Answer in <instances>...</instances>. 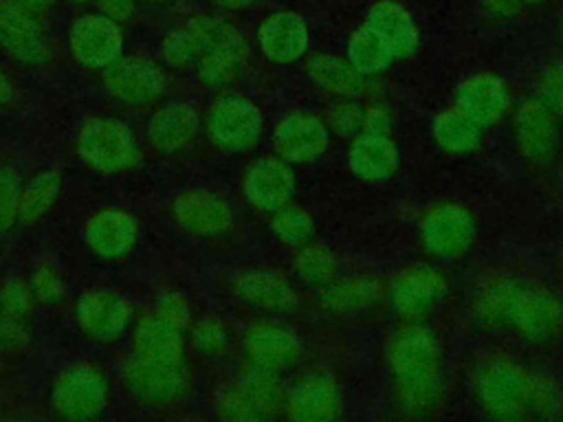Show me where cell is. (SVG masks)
Returning a JSON list of instances; mask_svg holds the SVG:
<instances>
[{"label":"cell","mask_w":563,"mask_h":422,"mask_svg":"<svg viewBox=\"0 0 563 422\" xmlns=\"http://www.w3.org/2000/svg\"><path fill=\"white\" fill-rule=\"evenodd\" d=\"M391 374V404L402 418H429L442 402V345L422 323H405L385 345Z\"/></svg>","instance_id":"1"},{"label":"cell","mask_w":563,"mask_h":422,"mask_svg":"<svg viewBox=\"0 0 563 422\" xmlns=\"http://www.w3.org/2000/svg\"><path fill=\"white\" fill-rule=\"evenodd\" d=\"M532 371L510 356H486L473 374V391L479 409L501 422L530 415Z\"/></svg>","instance_id":"2"},{"label":"cell","mask_w":563,"mask_h":422,"mask_svg":"<svg viewBox=\"0 0 563 422\" xmlns=\"http://www.w3.org/2000/svg\"><path fill=\"white\" fill-rule=\"evenodd\" d=\"M284 382L277 371L249 363L213 393V411L222 420L255 422L284 413Z\"/></svg>","instance_id":"3"},{"label":"cell","mask_w":563,"mask_h":422,"mask_svg":"<svg viewBox=\"0 0 563 422\" xmlns=\"http://www.w3.org/2000/svg\"><path fill=\"white\" fill-rule=\"evenodd\" d=\"M77 154L95 171L119 174L132 169L141 160V147L121 119L90 116L77 134Z\"/></svg>","instance_id":"4"},{"label":"cell","mask_w":563,"mask_h":422,"mask_svg":"<svg viewBox=\"0 0 563 422\" xmlns=\"http://www.w3.org/2000/svg\"><path fill=\"white\" fill-rule=\"evenodd\" d=\"M205 130L218 149L233 154L251 152L262 141L264 114L249 97L224 92L209 106Z\"/></svg>","instance_id":"5"},{"label":"cell","mask_w":563,"mask_h":422,"mask_svg":"<svg viewBox=\"0 0 563 422\" xmlns=\"http://www.w3.org/2000/svg\"><path fill=\"white\" fill-rule=\"evenodd\" d=\"M110 402V382L92 363H73L64 367L51 387V404L66 420H92Z\"/></svg>","instance_id":"6"},{"label":"cell","mask_w":563,"mask_h":422,"mask_svg":"<svg viewBox=\"0 0 563 422\" xmlns=\"http://www.w3.org/2000/svg\"><path fill=\"white\" fill-rule=\"evenodd\" d=\"M449 279L431 264H409L400 268L387 284L391 310L405 323H422L444 301Z\"/></svg>","instance_id":"7"},{"label":"cell","mask_w":563,"mask_h":422,"mask_svg":"<svg viewBox=\"0 0 563 422\" xmlns=\"http://www.w3.org/2000/svg\"><path fill=\"white\" fill-rule=\"evenodd\" d=\"M121 374L128 391L147 407H167L180 400L189 387L185 360H158L130 354Z\"/></svg>","instance_id":"8"},{"label":"cell","mask_w":563,"mask_h":422,"mask_svg":"<svg viewBox=\"0 0 563 422\" xmlns=\"http://www.w3.org/2000/svg\"><path fill=\"white\" fill-rule=\"evenodd\" d=\"M477 224L473 213L457 202H435L420 218V242L438 259H455L471 251Z\"/></svg>","instance_id":"9"},{"label":"cell","mask_w":563,"mask_h":422,"mask_svg":"<svg viewBox=\"0 0 563 422\" xmlns=\"http://www.w3.org/2000/svg\"><path fill=\"white\" fill-rule=\"evenodd\" d=\"M101 81L112 99L130 108L152 106L167 90L165 70L154 59L141 55H121L101 70Z\"/></svg>","instance_id":"10"},{"label":"cell","mask_w":563,"mask_h":422,"mask_svg":"<svg viewBox=\"0 0 563 422\" xmlns=\"http://www.w3.org/2000/svg\"><path fill=\"white\" fill-rule=\"evenodd\" d=\"M121 24L101 13L79 15L68 31V48L73 59L88 70H106L123 55Z\"/></svg>","instance_id":"11"},{"label":"cell","mask_w":563,"mask_h":422,"mask_svg":"<svg viewBox=\"0 0 563 422\" xmlns=\"http://www.w3.org/2000/svg\"><path fill=\"white\" fill-rule=\"evenodd\" d=\"M510 327L526 343H550L563 330V299L545 286L523 284L512 310Z\"/></svg>","instance_id":"12"},{"label":"cell","mask_w":563,"mask_h":422,"mask_svg":"<svg viewBox=\"0 0 563 422\" xmlns=\"http://www.w3.org/2000/svg\"><path fill=\"white\" fill-rule=\"evenodd\" d=\"M343 409V391L325 371L299 376L284 396V413L297 422H330L341 418Z\"/></svg>","instance_id":"13"},{"label":"cell","mask_w":563,"mask_h":422,"mask_svg":"<svg viewBox=\"0 0 563 422\" xmlns=\"http://www.w3.org/2000/svg\"><path fill=\"white\" fill-rule=\"evenodd\" d=\"M330 145V127L323 116L308 110L286 112L273 130V147L288 165L312 163L325 154Z\"/></svg>","instance_id":"14"},{"label":"cell","mask_w":563,"mask_h":422,"mask_svg":"<svg viewBox=\"0 0 563 422\" xmlns=\"http://www.w3.org/2000/svg\"><path fill=\"white\" fill-rule=\"evenodd\" d=\"M0 48L20 64H44L48 59V37L40 15L18 0H0Z\"/></svg>","instance_id":"15"},{"label":"cell","mask_w":563,"mask_h":422,"mask_svg":"<svg viewBox=\"0 0 563 422\" xmlns=\"http://www.w3.org/2000/svg\"><path fill=\"white\" fill-rule=\"evenodd\" d=\"M75 319L90 341L112 343L130 327L132 306L117 290L90 288L77 299Z\"/></svg>","instance_id":"16"},{"label":"cell","mask_w":563,"mask_h":422,"mask_svg":"<svg viewBox=\"0 0 563 422\" xmlns=\"http://www.w3.org/2000/svg\"><path fill=\"white\" fill-rule=\"evenodd\" d=\"M242 347L249 363L273 369L277 374L295 367L303 354L299 334L279 321H255L242 336Z\"/></svg>","instance_id":"17"},{"label":"cell","mask_w":563,"mask_h":422,"mask_svg":"<svg viewBox=\"0 0 563 422\" xmlns=\"http://www.w3.org/2000/svg\"><path fill=\"white\" fill-rule=\"evenodd\" d=\"M512 136L528 163L548 165L559 149V119L537 97L526 99L515 110Z\"/></svg>","instance_id":"18"},{"label":"cell","mask_w":563,"mask_h":422,"mask_svg":"<svg viewBox=\"0 0 563 422\" xmlns=\"http://www.w3.org/2000/svg\"><path fill=\"white\" fill-rule=\"evenodd\" d=\"M295 189V171L277 154L255 158L242 176V193L246 202L262 213H273L279 207L288 204Z\"/></svg>","instance_id":"19"},{"label":"cell","mask_w":563,"mask_h":422,"mask_svg":"<svg viewBox=\"0 0 563 422\" xmlns=\"http://www.w3.org/2000/svg\"><path fill=\"white\" fill-rule=\"evenodd\" d=\"M172 218L196 237H222L233 229V209L216 191L185 189L172 200Z\"/></svg>","instance_id":"20"},{"label":"cell","mask_w":563,"mask_h":422,"mask_svg":"<svg viewBox=\"0 0 563 422\" xmlns=\"http://www.w3.org/2000/svg\"><path fill=\"white\" fill-rule=\"evenodd\" d=\"M231 24L216 15H194L167 31L161 42V57L172 68H189L224 35Z\"/></svg>","instance_id":"21"},{"label":"cell","mask_w":563,"mask_h":422,"mask_svg":"<svg viewBox=\"0 0 563 422\" xmlns=\"http://www.w3.org/2000/svg\"><path fill=\"white\" fill-rule=\"evenodd\" d=\"M455 108L471 116L482 130L497 125L510 110V90L495 73H475L455 90Z\"/></svg>","instance_id":"22"},{"label":"cell","mask_w":563,"mask_h":422,"mask_svg":"<svg viewBox=\"0 0 563 422\" xmlns=\"http://www.w3.org/2000/svg\"><path fill=\"white\" fill-rule=\"evenodd\" d=\"M257 46L273 64H295L310 48V31L295 11H275L257 26Z\"/></svg>","instance_id":"23"},{"label":"cell","mask_w":563,"mask_h":422,"mask_svg":"<svg viewBox=\"0 0 563 422\" xmlns=\"http://www.w3.org/2000/svg\"><path fill=\"white\" fill-rule=\"evenodd\" d=\"M231 288L240 301L271 314L290 312L299 303L295 286L277 270L244 268L233 275Z\"/></svg>","instance_id":"24"},{"label":"cell","mask_w":563,"mask_h":422,"mask_svg":"<svg viewBox=\"0 0 563 422\" xmlns=\"http://www.w3.org/2000/svg\"><path fill=\"white\" fill-rule=\"evenodd\" d=\"M523 284H526L523 279L504 270L484 275L477 281L473 292V301H471L473 319L486 330L510 327L512 310Z\"/></svg>","instance_id":"25"},{"label":"cell","mask_w":563,"mask_h":422,"mask_svg":"<svg viewBox=\"0 0 563 422\" xmlns=\"http://www.w3.org/2000/svg\"><path fill=\"white\" fill-rule=\"evenodd\" d=\"M136 237V220L119 207H103L84 222V242L101 259L125 257L134 248Z\"/></svg>","instance_id":"26"},{"label":"cell","mask_w":563,"mask_h":422,"mask_svg":"<svg viewBox=\"0 0 563 422\" xmlns=\"http://www.w3.org/2000/svg\"><path fill=\"white\" fill-rule=\"evenodd\" d=\"M200 114L187 101H167L147 119V141L163 154H174L187 147L200 132Z\"/></svg>","instance_id":"27"},{"label":"cell","mask_w":563,"mask_h":422,"mask_svg":"<svg viewBox=\"0 0 563 422\" xmlns=\"http://www.w3.org/2000/svg\"><path fill=\"white\" fill-rule=\"evenodd\" d=\"M249 59V44L244 35L231 24L224 35L196 62V75L202 86L211 90L229 88L242 73Z\"/></svg>","instance_id":"28"},{"label":"cell","mask_w":563,"mask_h":422,"mask_svg":"<svg viewBox=\"0 0 563 422\" xmlns=\"http://www.w3.org/2000/svg\"><path fill=\"white\" fill-rule=\"evenodd\" d=\"M365 24L387 44L394 59H409L420 44V31L411 13L396 0H378L369 7Z\"/></svg>","instance_id":"29"},{"label":"cell","mask_w":563,"mask_h":422,"mask_svg":"<svg viewBox=\"0 0 563 422\" xmlns=\"http://www.w3.org/2000/svg\"><path fill=\"white\" fill-rule=\"evenodd\" d=\"M387 297V286L372 275L336 277L319 288V306L332 314H356Z\"/></svg>","instance_id":"30"},{"label":"cell","mask_w":563,"mask_h":422,"mask_svg":"<svg viewBox=\"0 0 563 422\" xmlns=\"http://www.w3.org/2000/svg\"><path fill=\"white\" fill-rule=\"evenodd\" d=\"M347 165L361 180L378 182L396 174L400 165V152L391 136L358 132L350 141Z\"/></svg>","instance_id":"31"},{"label":"cell","mask_w":563,"mask_h":422,"mask_svg":"<svg viewBox=\"0 0 563 422\" xmlns=\"http://www.w3.org/2000/svg\"><path fill=\"white\" fill-rule=\"evenodd\" d=\"M306 73L321 90L336 99H358L367 92V77L361 75L347 57L314 53L306 62Z\"/></svg>","instance_id":"32"},{"label":"cell","mask_w":563,"mask_h":422,"mask_svg":"<svg viewBox=\"0 0 563 422\" xmlns=\"http://www.w3.org/2000/svg\"><path fill=\"white\" fill-rule=\"evenodd\" d=\"M183 330L163 321L158 314H147L141 321H136L132 330V354L158 360H183Z\"/></svg>","instance_id":"33"},{"label":"cell","mask_w":563,"mask_h":422,"mask_svg":"<svg viewBox=\"0 0 563 422\" xmlns=\"http://www.w3.org/2000/svg\"><path fill=\"white\" fill-rule=\"evenodd\" d=\"M62 193V176L57 169H40L22 182L18 220L24 224L40 222L57 202Z\"/></svg>","instance_id":"34"},{"label":"cell","mask_w":563,"mask_h":422,"mask_svg":"<svg viewBox=\"0 0 563 422\" xmlns=\"http://www.w3.org/2000/svg\"><path fill=\"white\" fill-rule=\"evenodd\" d=\"M435 143L453 154L473 152L482 141V127L460 108H446L433 119Z\"/></svg>","instance_id":"35"},{"label":"cell","mask_w":563,"mask_h":422,"mask_svg":"<svg viewBox=\"0 0 563 422\" xmlns=\"http://www.w3.org/2000/svg\"><path fill=\"white\" fill-rule=\"evenodd\" d=\"M345 51H347V62L365 77L385 73L394 62V55L387 48V44L367 24L358 26L350 35Z\"/></svg>","instance_id":"36"},{"label":"cell","mask_w":563,"mask_h":422,"mask_svg":"<svg viewBox=\"0 0 563 422\" xmlns=\"http://www.w3.org/2000/svg\"><path fill=\"white\" fill-rule=\"evenodd\" d=\"M292 268H295V275L301 284H306L310 288H317V290L328 286L332 279L339 277L336 255L319 242H308L306 246L297 248Z\"/></svg>","instance_id":"37"},{"label":"cell","mask_w":563,"mask_h":422,"mask_svg":"<svg viewBox=\"0 0 563 422\" xmlns=\"http://www.w3.org/2000/svg\"><path fill=\"white\" fill-rule=\"evenodd\" d=\"M268 229L275 235V240L288 248H301L314 237L312 215L292 202L271 213Z\"/></svg>","instance_id":"38"},{"label":"cell","mask_w":563,"mask_h":422,"mask_svg":"<svg viewBox=\"0 0 563 422\" xmlns=\"http://www.w3.org/2000/svg\"><path fill=\"white\" fill-rule=\"evenodd\" d=\"M229 327L222 319L205 314L189 325V341L202 356H222L229 347Z\"/></svg>","instance_id":"39"},{"label":"cell","mask_w":563,"mask_h":422,"mask_svg":"<svg viewBox=\"0 0 563 422\" xmlns=\"http://www.w3.org/2000/svg\"><path fill=\"white\" fill-rule=\"evenodd\" d=\"M530 415L543 420H554L563 415V387L554 378L532 371Z\"/></svg>","instance_id":"40"},{"label":"cell","mask_w":563,"mask_h":422,"mask_svg":"<svg viewBox=\"0 0 563 422\" xmlns=\"http://www.w3.org/2000/svg\"><path fill=\"white\" fill-rule=\"evenodd\" d=\"M26 281L31 286L35 303L57 306L66 297L64 277H62V273L53 264H37Z\"/></svg>","instance_id":"41"},{"label":"cell","mask_w":563,"mask_h":422,"mask_svg":"<svg viewBox=\"0 0 563 422\" xmlns=\"http://www.w3.org/2000/svg\"><path fill=\"white\" fill-rule=\"evenodd\" d=\"M35 306V297L31 292L29 281L18 279V277H9L0 284V312L18 319V321H26V316L33 312Z\"/></svg>","instance_id":"42"},{"label":"cell","mask_w":563,"mask_h":422,"mask_svg":"<svg viewBox=\"0 0 563 422\" xmlns=\"http://www.w3.org/2000/svg\"><path fill=\"white\" fill-rule=\"evenodd\" d=\"M22 178L13 167H0V235L18 222Z\"/></svg>","instance_id":"43"},{"label":"cell","mask_w":563,"mask_h":422,"mask_svg":"<svg viewBox=\"0 0 563 422\" xmlns=\"http://www.w3.org/2000/svg\"><path fill=\"white\" fill-rule=\"evenodd\" d=\"M154 314H158L163 321L172 323L174 327H178L183 332L189 330V325L194 321L189 299L180 290H174V288H167L156 295Z\"/></svg>","instance_id":"44"},{"label":"cell","mask_w":563,"mask_h":422,"mask_svg":"<svg viewBox=\"0 0 563 422\" xmlns=\"http://www.w3.org/2000/svg\"><path fill=\"white\" fill-rule=\"evenodd\" d=\"M361 121H363V108L356 103V99H336L325 114V123L330 132L339 136L358 134Z\"/></svg>","instance_id":"45"},{"label":"cell","mask_w":563,"mask_h":422,"mask_svg":"<svg viewBox=\"0 0 563 422\" xmlns=\"http://www.w3.org/2000/svg\"><path fill=\"white\" fill-rule=\"evenodd\" d=\"M537 99L556 116L563 119V73L554 64L545 68L537 79Z\"/></svg>","instance_id":"46"},{"label":"cell","mask_w":563,"mask_h":422,"mask_svg":"<svg viewBox=\"0 0 563 422\" xmlns=\"http://www.w3.org/2000/svg\"><path fill=\"white\" fill-rule=\"evenodd\" d=\"M29 343V332L24 321L11 319L0 312V354L20 352Z\"/></svg>","instance_id":"47"},{"label":"cell","mask_w":563,"mask_h":422,"mask_svg":"<svg viewBox=\"0 0 563 422\" xmlns=\"http://www.w3.org/2000/svg\"><path fill=\"white\" fill-rule=\"evenodd\" d=\"M391 130H394V116H391L389 108H385L383 103H374V106L363 108L361 132L391 136Z\"/></svg>","instance_id":"48"},{"label":"cell","mask_w":563,"mask_h":422,"mask_svg":"<svg viewBox=\"0 0 563 422\" xmlns=\"http://www.w3.org/2000/svg\"><path fill=\"white\" fill-rule=\"evenodd\" d=\"M99 7V13L110 18L117 24H125L136 9V0H95Z\"/></svg>","instance_id":"49"},{"label":"cell","mask_w":563,"mask_h":422,"mask_svg":"<svg viewBox=\"0 0 563 422\" xmlns=\"http://www.w3.org/2000/svg\"><path fill=\"white\" fill-rule=\"evenodd\" d=\"M526 7V0H482V9L495 20H512Z\"/></svg>","instance_id":"50"},{"label":"cell","mask_w":563,"mask_h":422,"mask_svg":"<svg viewBox=\"0 0 563 422\" xmlns=\"http://www.w3.org/2000/svg\"><path fill=\"white\" fill-rule=\"evenodd\" d=\"M211 2L224 11H242L253 4V0H211Z\"/></svg>","instance_id":"51"},{"label":"cell","mask_w":563,"mask_h":422,"mask_svg":"<svg viewBox=\"0 0 563 422\" xmlns=\"http://www.w3.org/2000/svg\"><path fill=\"white\" fill-rule=\"evenodd\" d=\"M22 7H26V9H31L33 13H44L46 9H51L53 4H55V0H18Z\"/></svg>","instance_id":"52"},{"label":"cell","mask_w":563,"mask_h":422,"mask_svg":"<svg viewBox=\"0 0 563 422\" xmlns=\"http://www.w3.org/2000/svg\"><path fill=\"white\" fill-rule=\"evenodd\" d=\"M11 92H13V90H11V81H9L7 73L0 68V106L11 99Z\"/></svg>","instance_id":"53"},{"label":"cell","mask_w":563,"mask_h":422,"mask_svg":"<svg viewBox=\"0 0 563 422\" xmlns=\"http://www.w3.org/2000/svg\"><path fill=\"white\" fill-rule=\"evenodd\" d=\"M136 2H141V4H163L167 0H136Z\"/></svg>","instance_id":"54"},{"label":"cell","mask_w":563,"mask_h":422,"mask_svg":"<svg viewBox=\"0 0 563 422\" xmlns=\"http://www.w3.org/2000/svg\"><path fill=\"white\" fill-rule=\"evenodd\" d=\"M68 2H73V4H79V7H84V4H90V2H95V0H68Z\"/></svg>","instance_id":"55"},{"label":"cell","mask_w":563,"mask_h":422,"mask_svg":"<svg viewBox=\"0 0 563 422\" xmlns=\"http://www.w3.org/2000/svg\"><path fill=\"white\" fill-rule=\"evenodd\" d=\"M543 2H545V0H526V4H528V7H534V4H543Z\"/></svg>","instance_id":"56"},{"label":"cell","mask_w":563,"mask_h":422,"mask_svg":"<svg viewBox=\"0 0 563 422\" xmlns=\"http://www.w3.org/2000/svg\"><path fill=\"white\" fill-rule=\"evenodd\" d=\"M561 182H563V165H561Z\"/></svg>","instance_id":"57"},{"label":"cell","mask_w":563,"mask_h":422,"mask_svg":"<svg viewBox=\"0 0 563 422\" xmlns=\"http://www.w3.org/2000/svg\"><path fill=\"white\" fill-rule=\"evenodd\" d=\"M561 270H563V255H561Z\"/></svg>","instance_id":"58"},{"label":"cell","mask_w":563,"mask_h":422,"mask_svg":"<svg viewBox=\"0 0 563 422\" xmlns=\"http://www.w3.org/2000/svg\"><path fill=\"white\" fill-rule=\"evenodd\" d=\"M559 66H561V73H563V62H559Z\"/></svg>","instance_id":"59"},{"label":"cell","mask_w":563,"mask_h":422,"mask_svg":"<svg viewBox=\"0 0 563 422\" xmlns=\"http://www.w3.org/2000/svg\"><path fill=\"white\" fill-rule=\"evenodd\" d=\"M561 29H563V24H561Z\"/></svg>","instance_id":"60"}]
</instances>
